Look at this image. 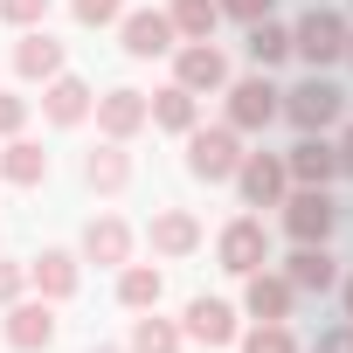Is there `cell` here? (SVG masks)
I'll return each mask as SVG.
<instances>
[{"label": "cell", "instance_id": "28", "mask_svg": "<svg viewBox=\"0 0 353 353\" xmlns=\"http://www.w3.org/2000/svg\"><path fill=\"white\" fill-rule=\"evenodd\" d=\"M243 353H298V339L284 332V319H263V325L243 339Z\"/></svg>", "mask_w": 353, "mask_h": 353}, {"label": "cell", "instance_id": "17", "mask_svg": "<svg viewBox=\"0 0 353 353\" xmlns=\"http://www.w3.org/2000/svg\"><path fill=\"white\" fill-rule=\"evenodd\" d=\"M28 277H35L42 298H70V291H77V256H70V250H42Z\"/></svg>", "mask_w": 353, "mask_h": 353}, {"label": "cell", "instance_id": "16", "mask_svg": "<svg viewBox=\"0 0 353 353\" xmlns=\"http://www.w3.org/2000/svg\"><path fill=\"white\" fill-rule=\"evenodd\" d=\"M243 305H250L256 319H291V277L250 270V291H243Z\"/></svg>", "mask_w": 353, "mask_h": 353}, {"label": "cell", "instance_id": "34", "mask_svg": "<svg viewBox=\"0 0 353 353\" xmlns=\"http://www.w3.org/2000/svg\"><path fill=\"white\" fill-rule=\"evenodd\" d=\"M222 8H229L236 21H263V14H270V0H222Z\"/></svg>", "mask_w": 353, "mask_h": 353}, {"label": "cell", "instance_id": "19", "mask_svg": "<svg viewBox=\"0 0 353 353\" xmlns=\"http://www.w3.org/2000/svg\"><path fill=\"white\" fill-rule=\"evenodd\" d=\"M42 111H49L56 125H77V118L90 111V90H83L77 77H49V90H42Z\"/></svg>", "mask_w": 353, "mask_h": 353}, {"label": "cell", "instance_id": "29", "mask_svg": "<svg viewBox=\"0 0 353 353\" xmlns=\"http://www.w3.org/2000/svg\"><path fill=\"white\" fill-rule=\"evenodd\" d=\"M125 14V0H77V21L83 28H104V21H118Z\"/></svg>", "mask_w": 353, "mask_h": 353}, {"label": "cell", "instance_id": "32", "mask_svg": "<svg viewBox=\"0 0 353 353\" xmlns=\"http://www.w3.org/2000/svg\"><path fill=\"white\" fill-rule=\"evenodd\" d=\"M319 353H353V319L332 325V332H319Z\"/></svg>", "mask_w": 353, "mask_h": 353}, {"label": "cell", "instance_id": "18", "mask_svg": "<svg viewBox=\"0 0 353 353\" xmlns=\"http://www.w3.org/2000/svg\"><path fill=\"white\" fill-rule=\"evenodd\" d=\"M173 35H188V42H208L215 21H222V0H173Z\"/></svg>", "mask_w": 353, "mask_h": 353}, {"label": "cell", "instance_id": "13", "mask_svg": "<svg viewBox=\"0 0 353 353\" xmlns=\"http://www.w3.org/2000/svg\"><path fill=\"white\" fill-rule=\"evenodd\" d=\"M188 332H194L201 346H229V339H236V312H229L222 298H194V305H188Z\"/></svg>", "mask_w": 353, "mask_h": 353}, {"label": "cell", "instance_id": "36", "mask_svg": "<svg viewBox=\"0 0 353 353\" xmlns=\"http://www.w3.org/2000/svg\"><path fill=\"white\" fill-rule=\"evenodd\" d=\"M346 319H353V277H346Z\"/></svg>", "mask_w": 353, "mask_h": 353}, {"label": "cell", "instance_id": "31", "mask_svg": "<svg viewBox=\"0 0 353 353\" xmlns=\"http://www.w3.org/2000/svg\"><path fill=\"white\" fill-rule=\"evenodd\" d=\"M21 284H28V270H21V263H0V305H14V298H21Z\"/></svg>", "mask_w": 353, "mask_h": 353}, {"label": "cell", "instance_id": "6", "mask_svg": "<svg viewBox=\"0 0 353 353\" xmlns=\"http://www.w3.org/2000/svg\"><path fill=\"white\" fill-rule=\"evenodd\" d=\"M236 181H243V201L250 208H277V194H284V159H270V152H243V166H236Z\"/></svg>", "mask_w": 353, "mask_h": 353}, {"label": "cell", "instance_id": "14", "mask_svg": "<svg viewBox=\"0 0 353 353\" xmlns=\"http://www.w3.org/2000/svg\"><path fill=\"white\" fill-rule=\"evenodd\" d=\"M49 339H56V312H49V305H14V312H8V346L35 353V346H49Z\"/></svg>", "mask_w": 353, "mask_h": 353}, {"label": "cell", "instance_id": "22", "mask_svg": "<svg viewBox=\"0 0 353 353\" xmlns=\"http://www.w3.org/2000/svg\"><path fill=\"white\" fill-rule=\"evenodd\" d=\"M83 250H90V263H125V250H132V236H125V222H90L83 229Z\"/></svg>", "mask_w": 353, "mask_h": 353}, {"label": "cell", "instance_id": "7", "mask_svg": "<svg viewBox=\"0 0 353 353\" xmlns=\"http://www.w3.org/2000/svg\"><path fill=\"white\" fill-rule=\"evenodd\" d=\"M263 256H270L263 222H229V229H222V270L250 277V270H263Z\"/></svg>", "mask_w": 353, "mask_h": 353}, {"label": "cell", "instance_id": "25", "mask_svg": "<svg viewBox=\"0 0 353 353\" xmlns=\"http://www.w3.org/2000/svg\"><path fill=\"white\" fill-rule=\"evenodd\" d=\"M250 56H256L263 70H270V63H284V56H291V28H277L270 14H263V21H250Z\"/></svg>", "mask_w": 353, "mask_h": 353}, {"label": "cell", "instance_id": "23", "mask_svg": "<svg viewBox=\"0 0 353 353\" xmlns=\"http://www.w3.org/2000/svg\"><path fill=\"white\" fill-rule=\"evenodd\" d=\"M83 181H90V188H104V194H118V188L132 181V159H125L118 145H104V152H90V159H83Z\"/></svg>", "mask_w": 353, "mask_h": 353}, {"label": "cell", "instance_id": "33", "mask_svg": "<svg viewBox=\"0 0 353 353\" xmlns=\"http://www.w3.org/2000/svg\"><path fill=\"white\" fill-rule=\"evenodd\" d=\"M21 118H28V104H21V97H8V90H0V132H21Z\"/></svg>", "mask_w": 353, "mask_h": 353}, {"label": "cell", "instance_id": "30", "mask_svg": "<svg viewBox=\"0 0 353 353\" xmlns=\"http://www.w3.org/2000/svg\"><path fill=\"white\" fill-rule=\"evenodd\" d=\"M0 14H8L14 28H35V21L49 14V0H0Z\"/></svg>", "mask_w": 353, "mask_h": 353}, {"label": "cell", "instance_id": "4", "mask_svg": "<svg viewBox=\"0 0 353 353\" xmlns=\"http://www.w3.org/2000/svg\"><path fill=\"white\" fill-rule=\"evenodd\" d=\"M332 222H339V208H332V194H325V188H298V194L284 201V229H291L298 243H325V236H332Z\"/></svg>", "mask_w": 353, "mask_h": 353}, {"label": "cell", "instance_id": "15", "mask_svg": "<svg viewBox=\"0 0 353 353\" xmlns=\"http://www.w3.org/2000/svg\"><path fill=\"white\" fill-rule=\"evenodd\" d=\"M201 243V222L188 215V208H166V215H152V250L159 256H188Z\"/></svg>", "mask_w": 353, "mask_h": 353}, {"label": "cell", "instance_id": "21", "mask_svg": "<svg viewBox=\"0 0 353 353\" xmlns=\"http://www.w3.org/2000/svg\"><path fill=\"white\" fill-rule=\"evenodd\" d=\"M0 173H8L14 188H35L42 173H49V152H42V145H28V139H14L8 152H0Z\"/></svg>", "mask_w": 353, "mask_h": 353}, {"label": "cell", "instance_id": "26", "mask_svg": "<svg viewBox=\"0 0 353 353\" xmlns=\"http://www.w3.org/2000/svg\"><path fill=\"white\" fill-rule=\"evenodd\" d=\"M118 298H125L132 312H145V305H159V270H152V263H132V270L118 277Z\"/></svg>", "mask_w": 353, "mask_h": 353}, {"label": "cell", "instance_id": "35", "mask_svg": "<svg viewBox=\"0 0 353 353\" xmlns=\"http://www.w3.org/2000/svg\"><path fill=\"white\" fill-rule=\"evenodd\" d=\"M332 152H339V173H353V132H346V139H339Z\"/></svg>", "mask_w": 353, "mask_h": 353}, {"label": "cell", "instance_id": "27", "mask_svg": "<svg viewBox=\"0 0 353 353\" xmlns=\"http://www.w3.org/2000/svg\"><path fill=\"white\" fill-rule=\"evenodd\" d=\"M132 353H181V332H173L166 319H139L132 325Z\"/></svg>", "mask_w": 353, "mask_h": 353}, {"label": "cell", "instance_id": "8", "mask_svg": "<svg viewBox=\"0 0 353 353\" xmlns=\"http://www.w3.org/2000/svg\"><path fill=\"white\" fill-rule=\"evenodd\" d=\"M284 173H291V181H305V188H325L332 181V173H339V152L319 139V132H305L298 145H291V159H284Z\"/></svg>", "mask_w": 353, "mask_h": 353}, {"label": "cell", "instance_id": "3", "mask_svg": "<svg viewBox=\"0 0 353 353\" xmlns=\"http://www.w3.org/2000/svg\"><path fill=\"white\" fill-rule=\"evenodd\" d=\"M298 132H325L332 118H339V90L325 83V77H312V83H298V90H284V104H277Z\"/></svg>", "mask_w": 353, "mask_h": 353}, {"label": "cell", "instance_id": "12", "mask_svg": "<svg viewBox=\"0 0 353 353\" xmlns=\"http://www.w3.org/2000/svg\"><path fill=\"white\" fill-rule=\"evenodd\" d=\"M125 49H132V56H166V49H173V21L152 14V8L125 14Z\"/></svg>", "mask_w": 353, "mask_h": 353}, {"label": "cell", "instance_id": "9", "mask_svg": "<svg viewBox=\"0 0 353 353\" xmlns=\"http://www.w3.org/2000/svg\"><path fill=\"white\" fill-rule=\"evenodd\" d=\"M229 83V56L215 42H188L181 49V90H222Z\"/></svg>", "mask_w": 353, "mask_h": 353}, {"label": "cell", "instance_id": "1", "mask_svg": "<svg viewBox=\"0 0 353 353\" xmlns=\"http://www.w3.org/2000/svg\"><path fill=\"white\" fill-rule=\"evenodd\" d=\"M291 49H298L312 70H325V63H339V56H346V21L325 8V0H312V14L291 28Z\"/></svg>", "mask_w": 353, "mask_h": 353}, {"label": "cell", "instance_id": "10", "mask_svg": "<svg viewBox=\"0 0 353 353\" xmlns=\"http://www.w3.org/2000/svg\"><path fill=\"white\" fill-rule=\"evenodd\" d=\"M291 291H332L339 284V256L325 250V243H298V256H291Z\"/></svg>", "mask_w": 353, "mask_h": 353}, {"label": "cell", "instance_id": "5", "mask_svg": "<svg viewBox=\"0 0 353 353\" xmlns=\"http://www.w3.org/2000/svg\"><path fill=\"white\" fill-rule=\"evenodd\" d=\"M277 97H284V90H270L263 77H243V83H229V125H236V132H256V125H270V118H277Z\"/></svg>", "mask_w": 353, "mask_h": 353}, {"label": "cell", "instance_id": "20", "mask_svg": "<svg viewBox=\"0 0 353 353\" xmlns=\"http://www.w3.org/2000/svg\"><path fill=\"white\" fill-rule=\"evenodd\" d=\"M14 70H21V77H63V42H49V35H21Z\"/></svg>", "mask_w": 353, "mask_h": 353}, {"label": "cell", "instance_id": "2", "mask_svg": "<svg viewBox=\"0 0 353 353\" xmlns=\"http://www.w3.org/2000/svg\"><path fill=\"white\" fill-rule=\"evenodd\" d=\"M188 166L201 173V181H236V166H243V139L229 125H208L188 139Z\"/></svg>", "mask_w": 353, "mask_h": 353}, {"label": "cell", "instance_id": "37", "mask_svg": "<svg viewBox=\"0 0 353 353\" xmlns=\"http://www.w3.org/2000/svg\"><path fill=\"white\" fill-rule=\"evenodd\" d=\"M346 56H353V35H346Z\"/></svg>", "mask_w": 353, "mask_h": 353}, {"label": "cell", "instance_id": "24", "mask_svg": "<svg viewBox=\"0 0 353 353\" xmlns=\"http://www.w3.org/2000/svg\"><path fill=\"white\" fill-rule=\"evenodd\" d=\"M152 118H159L166 132H194V90H181V83H166V90L152 97Z\"/></svg>", "mask_w": 353, "mask_h": 353}, {"label": "cell", "instance_id": "11", "mask_svg": "<svg viewBox=\"0 0 353 353\" xmlns=\"http://www.w3.org/2000/svg\"><path fill=\"white\" fill-rule=\"evenodd\" d=\"M145 118H152V104H145L139 90H111V97H97V125H104L111 139H132Z\"/></svg>", "mask_w": 353, "mask_h": 353}]
</instances>
